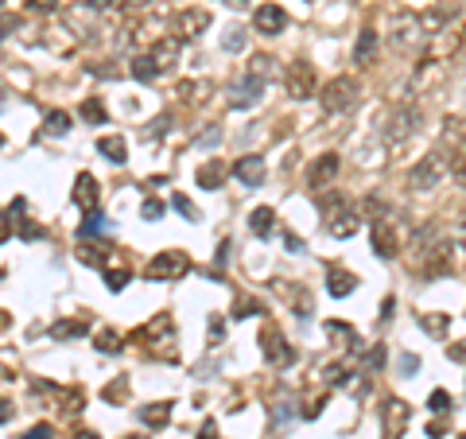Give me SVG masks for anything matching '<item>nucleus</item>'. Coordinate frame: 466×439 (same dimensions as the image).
Returning <instances> with one entry per match:
<instances>
[{
  "label": "nucleus",
  "mask_w": 466,
  "mask_h": 439,
  "mask_svg": "<svg viewBox=\"0 0 466 439\" xmlns=\"http://www.w3.org/2000/svg\"><path fill=\"white\" fill-rule=\"evenodd\" d=\"M447 175H451L447 156H443V152H427V156H420V164L408 171V187L420 191V195H427V191H436Z\"/></svg>",
  "instance_id": "1"
},
{
  "label": "nucleus",
  "mask_w": 466,
  "mask_h": 439,
  "mask_svg": "<svg viewBox=\"0 0 466 439\" xmlns=\"http://www.w3.org/2000/svg\"><path fill=\"white\" fill-rule=\"evenodd\" d=\"M357 98H361V86H357V78H350V74H338V78H330L327 86L319 89L323 113H342V109L357 105Z\"/></svg>",
  "instance_id": "2"
},
{
  "label": "nucleus",
  "mask_w": 466,
  "mask_h": 439,
  "mask_svg": "<svg viewBox=\"0 0 466 439\" xmlns=\"http://www.w3.org/2000/svg\"><path fill=\"white\" fill-rule=\"evenodd\" d=\"M420 128V109L416 105H397L393 113L385 117V128H381V140L388 148H400L412 132Z\"/></svg>",
  "instance_id": "3"
},
{
  "label": "nucleus",
  "mask_w": 466,
  "mask_h": 439,
  "mask_svg": "<svg viewBox=\"0 0 466 439\" xmlns=\"http://www.w3.org/2000/svg\"><path fill=\"white\" fill-rule=\"evenodd\" d=\"M187 268H190V261H187L183 249H163V253H156L148 261L144 276L156 280V284H163V280H179V276H187Z\"/></svg>",
  "instance_id": "4"
},
{
  "label": "nucleus",
  "mask_w": 466,
  "mask_h": 439,
  "mask_svg": "<svg viewBox=\"0 0 466 439\" xmlns=\"http://www.w3.org/2000/svg\"><path fill=\"white\" fill-rule=\"evenodd\" d=\"M420 40H424L420 16H412V12H400V16H393V20H388V43H393L397 51H416Z\"/></svg>",
  "instance_id": "5"
},
{
  "label": "nucleus",
  "mask_w": 466,
  "mask_h": 439,
  "mask_svg": "<svg viewBox=\"0 0 466 439\" xmlns=\"http://www.w3.org/2000/svg\"><path fill=\"white\" fill-rule=\"evenodd\" d=\"M260 354H265V361L276 365V370H288L292 361H296V346H292L276 327H268V331L260 334Z\"/></svg>",
  "instance_id": "6"
},
{
  "label": "nucleus",
  "mask_w": 466,
  "mask_h": 439,
  "mask_svg": "<svg viewBox=\"0 0 466 439\" xmlns=\"http://www.w3.org/2000/svg\"><path fill=\"white\" fill-rule=\"evenodd\" d=\"M260 98H265V78L245 74V78L229 82V105H233V109H253Z\"/></svg>",
  "instance_id": "7"
},
{
  "label": "nucleus",
  "mask_w": 466,
  "mask_h": 439,
  "mask_svg": "<svg viewBox=\"0 0 466 439\" xmlns=\"http://www.w3.org/2000/svg\"><path fill=\"white\" fill-rule=\"evenodd\" d=\"M357 230H361V210H357L354 203L342 206V210H330V214H327V234L338 237V241H342V237H354Z\"/></svg>",
  "instance_id": "8"
},
{
  "label": "nucleus",
  "mask_w": 466,
  "mask_h": 439,
  "mask_svg": "<svg viewBox=\"0 0 466 439\" xmlns=\"http://www.w3.org/2000/svg\"><path fill=\"white\" fill-rule=\"evenodd\" d=\"M288 94H292L296 101H303V98H311V94H319V78H315V67H311V62L299 59L296 67L288 70Z\"/></svg>",
  "instance_id": "9"
},
{
  "label": "nucleus",
  "mask_w": 466,
  "mask_h": 439,
  "mask_svg": "<svg viewBox=\"0 0 466 439\" xmlns=\"http://www.w3.org/2000/svg\"><path fill=\"white\" fill-rule=\"evenodd\" d=\"M253 28H257L260 35H284V28H288V12L280 8V4H260V8L253 12Z\"/></svg>",
  "instance_id": "10"
},
{
  "label": "nucleus",
  "mask_w": 466,
  "mask_h": 439,
  "mask_svg": "<svg viewBox=\"0 0 466 439\" xmlns=\"http://www.w3.org/2000/svg\"><path fill=\"white\" fill-rule=\"evenodd\" d=\"M408 416H412V408H408L400 397H388L385 400V412H381V420H385V439H400V431H404Z\"/></svg>",
  "instance_id": "11"
},
{
  "label": "nucleus",
  "mask_w": 466,
  "mask_h": 439,
  "mask_svg": "<svg viewBox=\"0 0 466 439\" xmlns=\"http://www.w3.org/2000/svg\"><path fill=\"white\" fill-rule=\"evenodd\" d=\"M369 237H373V253H377L381 261H393V257H397V234L388 230L385 218H373V225H369Z\"/></svg>",
  "instance_id": "12"
},
{
  "label": "nucleus",
  "mask_w": 466,
  "mask_h": 439,
  "mask_svg": "<svg viewBox=\"0 0 466 439\" xmlns=\"http://www.w3.org/2000/svg\"><path fill=\"white\" fill-rule=\"evenodd\" d=\"M175 28L183 31V40H199L202 31L210 28V12L206 8H183L175 16Z\"/></svg>",
  "instance_id": "13"
},
{
  "label": "nucleus",
  "mask_w": 466,
  "mask_h": 439,
  "mask_svg": "<svg viewBox=\"0 0 466 439\" xmlns=\"http://www.w3.org/2000/svg\"><path fill=\"white\" fill-rule=\"evenodd\" d=\"M268 175V167H265V156H241L238 164H233V179H241L245 187H260Z\"/></svg>",
  "instance_id": "14"
},
{
  "label": "nucleus",
  "mask_w": 466,
  "mask_h": 439,
  "mask_svg": "<svg viewBox=\"0 0 466 439\" xmlns=\"http://www.w3.org/2000/svg\"><path fill=\"white\" fill-rule=\"evenodd\" d=\"M334 175H338V156H334V152H327V156H319L315 164H311V171H307V187L323 191L327 183H334Z\"/></svg>",
  "instance_id": "15"
},
{
  "label": "nucleus",
  "mask_w": 466,
  "mask_h": 439,
  "mask_svg": "<svg viewBox=\"0 0 466 439\" xmlns=\"http://www.w3.org/2000/svg\"><path fill=\"white\" fill-rule=\"evenodd\" d=\"M98 198H101V187H98V179L89 175V171H82L78 179H74V203L82 206V210H98Z\"/></svg>",
  "instance_id": "16"
},
{
  "label": "nucleus",
  "mask_w": 466,
  "mask_h": 439,
  "mask_svg": "<svg viewBox=\"0 0 466 439\" xmlns=\"http://www.w3.org/2000/svg\"><path fill=\"white\" fill-rule=\"evenodd\" d=\"M327 292L334 295V300H346L350 292H357V276L346 273V268H338V264H330L327 268Z\"/></svg>",
  "instance_id": "17"
},
{
  "label": "nucleus",
  "mask_w": 466,
  "mask_h": 439,
  "mask_svg": "<svg viewBox=\"0 0 466 439\" xmlns=\"http://www.w3.org/2000/svg\"><path fill=\"white\" fill-rule=\"evenodd\" d=\"M377 47H381V40H377V31H373V28L357 31V43H354V62H357V67H369V62L377 59Z\"/></svg>",
  "instance_id": "18"
},
{
  "label": "nucleus",
  "mask_w": 466,
  "mask_h": 439,
  "mask_svg": "<svg viewBox=\"0 0 466 439\" xmlns=\"http://www.w3.org/2000/svg\"><path fill=\"white\" fill-rule=\"evenodd\" d=\"M179 47H183V43H179V40H171V35H168V40H159L156 47L148 51L159 74H163V70H171V67H175V59H179Z\"/></svg>",
  "instance_id": "19"
},
{
  "label": "nucleus",
  "mask_w": 466,
  "mask_h": 439,
  "mask_svg": "<svg viewBox=\"0 0 466 439\" xmlns=\"http://www.w3.org/2000/svg\"><path fill=\"white\" fill-rule=\"evenodd\" d=\"M98 152H101L105 160H109L113 167H120L125 160H129V144H125V137H117V132L101 137V140H98Z\"/></svg>",
  "instance_id": "20"
},
{
  "label": "nucleus",
  "mask_w": 466,
  "mask_h": 439,
  "mask_svg": "<svg viewBox=\"0 0 466 439\" xmlns=\"http://www.w3.org/2000/svg\"><path fill=\"white\" fill-rule=\"evenodd\" d=\"M226 175H229V167L222 164V160H210V164L199 167V187L202 191H218V187L226 183Z\"/></svg>",
  "instance_id": "21"
},
{
  "label": "nucleus",
  "mask_w": 466,
  "mask_h": 439,
  "mask_svg": "<svg viewBox=\"0 0 466 439\" xmlns=\"http://www.w3.org/2000/svg\"><path fill=\"white\" fill-rule=\"evenodd\" d=\"M140 424H144V428H163V424H171V404L168 400L144 404V408H140Z\"/></svg>",
  "instance_id": "22"
},
{
  "label": "nucleus",
  "mask_w": 466,
  "mask_h": 439,
  "mask_svg": "<svg viewBox=\"0 0 466 439\" xmlns=\"http://www.w3.org/2000/svg\"><path fill=\"white\" fill-rule=\"evenodd\" d=\"M86 331H89L86 319H59L55 327H51V338H55V342H70V338H82Z\"/></svg>",
  "instance_id": "23"
},
{
  "label": "nucleus",
  "mask_w": 466,
  "mask_h": 439,
  "mask_svg": "<svg viewBox=\"0 0 466 439\" xmlns=\"http://www.w3.org/2000/svg\"><path fill=\"white\" fill-rule=\"evenodd\" d=\"M249 230H253L257 237H268L272 230H276V210H272V206H257V210L249 214Z\"/></svg>",
  "instance_id": "24"
},
{
  "label": "nucleus",
  "mask_w": 466,
  "mask_h": 439,
  "mask_svg": "<svg viewBox=\"0 0 466 439\" xmlns=\"http://www.w3.org/2000/svg\"><path fill=\"white\" fill-rule=\"evenodd\" d=\"M70 125H74V117H70L66 109H51V113H47V121H43V128H47L51 137H66V132H70Z\"/></svg>",
  "instance_id": "25"
},
{
  "label": "nucleus",
  "mask_w": 466,
  "mask_h": 439,
  "mask_svg": "<svg viewBox=\"0 0 466 439\" xmlns=\"http://www.w3.org/2000/svg\"><path fill=\"white\" fill-rule=\"evenodd\" d=\"M249 74L268 82L272 74H276V59H272V55H253V62H249Z\"/></svg>",
  "instance_id": "26"
},
{
  "label": "nucleus",
  "mask_w": 466,
  "mask_h": 439,
  "mask_svg": "<svg viewBox=\"0 0 466 439\" xmlns=\"http://www.w3.org/2000/svg\"><path fill=\"white\" fill-rule=\"evenodd\" d=\"M416 322L424 327L427 334H436V338H443L447 334V315H431V311H420L416 315Z\"/></svg>",
  "instance_id": "27"
},
{
  "label": "nucleus",
  "mask_w": 466,
  "mask_h": 439,
  "mask_svg": "<svg viewBox=\"0 0 466 439\" xmlns=\"http://www.w3.org/2000/svg\"><path fill=\"white\" fill-rule=\"evenodd\" d=\"M156 74L159 70H156V62H152V55H136V59H132V78L136 82H152Z\"/></svg>",
  "instance_id": "28"
},
{
  "label": "nucleus",
  "mask_w": 466,
  "mask_h": 439,
  "mask_svg": "<svg viewBox=\"0 0 466 439\" xmlns=\"http://www.w3.org/2000/svg\"><path fill=\"white\" fill-rule=\"evenodd\" d=\"M78 113L89 121V125H105V105H101V98H86Z\"/></svg>",
  "instance_id": "29"
},
{
  "label": "nucleus",
  "mask_w": 466,
  "mask_h": 439,
  "mask_svg": "<svg viewBox=\"0 0 466 439\" xmlns=\"http://www.w3.org/2000/svg\"><path fill=\"white\" fill-rule=\"evenodd\" d=\"M101 230H109V222L98 214V210H89L86 214V222L78 225V237H93V234H101Z\"/></svg>",
  "instance_id": "30"
},
{
  "label": "nucleus",
  "mask_w": 466,
  "mask_h": 439,
  "mask_svg": "<svg viewBox=\"0 0 466 439\" xmlns=\"http://www.w3.org/2000/svg\"><path fill=\"white\" fill-rule=\"evenodd\" d=\"M222 51H229V55L245 51V28H229L226 35H222Z\"/></svg>",
  "instance_id": "31"
},
{
  "label": "nucleus",
  "mask_w": 466,
  "mask_h": 439,
  "mask_svg": "<svg viewBox=\"0 0 466 439\" xmlns=\"http://www.w3.org/2000/svg\"><path fill=\"white\" fill-rule=\"evenodd\" d=\"M129 280H132L129 268H113V273L105 268V288H109V292H125V288H129Z\"/></svg>",
  "instance_id": "32"
},
{
  "label": "nucleus",
  "mask_w": 466,
  "mask_h": 439,
  "mask_svg": "<svg viewBox=\"0 0 466 439\" xmlns=\"http://www.w3.org/2000/svg\"><path fill=\"white\" fill-rule=\"evenodd\" d=\"M93 346H98L101 354H117V350H120V334H117V331H101Z\"/></svg>",
  "instance_id": "33"
},
{
  "label": "nucleus",
  "mask_w": 466,
  "mask_h": 439,
  "mask_svg": "<svg viewBox=\"0 0 466 439\" xmlns=\"http://www.w3.org/2000/svg\"><path fill=\"white\" fill-rule=\"evenodd\" d=\"M171 206H175V210L187 218V222H199V210H195V203H190L187 195H171Z\"/></svg>",
  "instance_id": "34"
},
{
  "label": "nucleus",
  "mask_w": 466,
  "mask_h": 439,
  "mask_svg": "<svg viewBox=\"0 0 466 439\" xmlns=\"http://www.w3.org/2000/svg\"><path fill=\"white\" fill-rule=\"evenodd\" d=\"M451 404H455V400H451V393H447V389H436L431 397H427V408H431V412H451Z\"/></svg>",
  "instance_id": "35"
},
{
  "label": "nucleus",
  "mask_w": 466,
  "mask_h": 439,
  "mask_svg": "<svg viewBox=\"0 0 466 439\" xmlns=\"http://www.w3.org/2000/svg\"><path fill=\"white\" fill-rule=\"evenodd\" d=\"M327 334H334L342 346L346 342H357V334H354V327H346V322H327Z\"/></svg>",
  "instance_id": "36"
},
{
  "label": "nucleus",
  "mask_w": 466,
  "mask_h": 439,
  "mask_svg": "<svg viewBox=\"0 0 466 439\" xmlns=\"http://www.w3.org/2000/svg\"><path fill=\"white\" fill-rule=\"evenodd\" d=\"M195 144H199V148H218L222 144V128L210 125L206 132H199V137H195Z\"/></svg>",
  "instance_id": "37"
},
{
  "label": "nucleus",
  "mask_w": 466,
  "mask_h": 439,
  "mask_svg": "<svg viewBox=\"0 0 466 439\" xmlns=\"http://www.w3.org/2000/svg\"><path fill=\"white\" fill-rule=\"evenodd\" d=\"M272 416H276L280 424H284V420H292V416H296V404H292L288 397H280L276 404H272Z\"/></svg>",
  "instance_id": "38"
},
{
  "label": "nucleus",
  "mask_w": 466,
  "mask_h": 439,
  "mask_svg": "<svg viewBox=\"0 0 466 439\" xmlns=\"http://www.w3.org/2000/svg\"><path fill=\"white\" fill-rule=\"evenodd\" d=\"M381 365H385V346H373V350L366 354V370H369V373H377Z\"/></svg>",
  "instance_id": "39"
},
{
  "label": "nucleus",
  "mask_w": 466,
  "mask_h": 439,
  "mask_svg": "<svg viewBox=\"0 0 466 439\" xmlns=\"http://www.w3.org/2000/svg\"><path fill=\"white\" fill-rule=\"evenodd\" d=\"M397 370H400V377H412V373L420 370V358H416V354H400V365H397Z\"/></svg>",
  "instance_id": "40"
},
{
  "label": "nucleus",
  "mask_w": 466,
  "mask_h": 439,
  "mask_svg": "<svg viewBox=\"0 0 466 439\" xmlns=\"http://www.w3.org/2000/svg\"><path fill=\"white\" fill-rule=\"evenodd\" d=\"M140 214L148 218V222H159V214H163V203H159V198H148V203L140 206Z\"/></svg>",
  "instance_id": "41"
},
{
  "label": "nucleus",
  "mask_w": 466,
  "mask_h": 439,
  "mask_svg": "<svg viewBox=\"0 0 466 439\" xmlns=\"http://www.w3.org/2000/svg\"><path fill=\"white\" fill-rule=\"evenodd\" d=\"M260 311V303L257 300H241L238 303V311H233V319H249V315H257Z\"/></svg>",
  "instance_id": "42"
},
{
  "label": "nucleus",
  "mask_w": 466,
  "mask_h": 439,
  "mask_svg": "<svg viewBox=\"0 0 466 439\" xmlns=\"http://www.w3.org/2000/svg\"><path fill=\"white\" fill-rule=\"evenodd\" d=\"M323 381H327V385H342V381H346V370H342V365H327V370H323Z\"/></svg>",
  "instance_id": "43"
},
{
  "label": "nucleus",
  "mask_w": 466,
  "mask_h": 439,
  "mask_svg": "<svg viewBox=\"0 0 466 439\" xmlns=\"http://www.w3.org/2000/svg\"><path fill=\"white\" fill-rule=\"evenodd\" d=\"M284 245H288V253H307V241H303L299 234H288V237H284Z\"/></svg>",
  "instance_id": "44"
},
{
  "label": "nucleus",
  "mask_w": 466,
  "mask_h": 439,
  "mask_svg": "<svg viewBox=\"0 0 466 439\" xmlns=\"http://www.w3.org/2000/svg\"><path fill=\"white\" fill-rule=\"evenodd\" d=\"M451 241H455L458 249H463V253H466V218H463V222L455 225V234H451Z\"/></svg>",
  "instance_id": "45"
},
{
  "label": "nucleus",
  "mask_w": 466,
  "mask_h": 439,
  "mask_svg": "<svg viewBox=\"0 0 466 439\" xmlns=\"http://www.w3.org/2000/svg\"><path fill=\"white\" fill-rule=\"evenodd\" d=\"M16 439H51V428H47V424H35L28 436H16Z\"/></svg>",
  "instance_id": "46"
},
{
  "label": "nucleus",
  "mask_w": 466,
  "mask_h": 439,
  "mask_svg": "<svg viewBox=\"0 0 466 439\" xmlns=\"http://www.w3.org/2000/svg\"><path fill=\"white\" fill-rule=\"evenodd\" d=\"M28 241H35V237H43V225H35V222H24V230H20Z\"/></svg>",
  "instance_id": "47"
},
{
  "label": "nucleus",
  "mask_w": 466,
  "mask_h": 439,
  "mask_svg": "<svg viewBox=\"0 0 466 439\" xmlns=\"http://www.w3.org/2000/svg\"><path fill=\"white\" fill-rule=\"evenodd\" d=\"M199 439H218V424H214V420H206V424L199 428Z\"/></svg>",
  "instance_id": "48"
},
{
  "label": "nucleus",
  "mask_w": 466,
  "mask_h": 439,
  "mask_svg": "<svg viewBox=\"0 0 466 439\" xmlns=\"http://www.w3.org/2000/svg\"><path fill=\"white\" fill-rule=\"evenodd\" d=\"M28 4L35 12H55V8H59V0H28Z\"/></svg>",
  "instance_id": "49"
},
{
  "label": "nucleus",
  "mask_w": 466,
  "mask_h": 439,
  "mask_svg": "<svg viewBox=\"0 0 466 439\" xmlns=\"http://www.w3.org/2000/svg\"><path fill=\"white\" fill-rule=\"evenodd\" d=\"M117 4H120V0H89V8H93V12H113Z\"/></svg>",
  "instance_id": "50"
},
{
  "label": "nucleus",
  "mask_w": 466,
  "mask_h": 439,
  "mask_svg": "<svg viewBox=\"0 0 466 439\" xmlns=\"http://www.w3.org/2000/svg\"><path fill=\"white\" fill-rule=\"evenodd\" d=\"M447 358L451 361H466V346L458 342V346H447Z\"/></svg>",
  "instance_id": "51"
},
{
  "label": "nucleus",
  "mask_w": 466,
  "mask_h": 439,
  "mask_svg": "<svg viewBox=\"0 0 466 439\" xmlns=\"http://www.w3.org/2000/svg\"><path fill=\"white\" fill-rule=\"evenodd\" d=\"M12 420V400H0V424H8Z\"/></svg>",
  "instance_id": "52"
},
{
  "label": "nucleus",
  "mask_w": 466,
  "mask_h": 439,
  "mask_svg": "<svg viewBox=\"0 0 466 439\" xmlns=\"http://www.w3.org/2000/svg\"><path fill=\"white\" fill-rule=\"evenodd\" d=\"M12 28H16V20H12V16H0V40H4Z\"/></svg>",
  "instance_id": "53"
},
{
  "label": "nucleus",
  "mask_w": 466,
  "mask_h": 439,
  "mask_svg": "<svg viewBox=\"0 0 466 439\" xmlns=\"http://www.w3.org/2000/svg\"><path fill=\"white\" fill-rule=\"evenodd\" d=\"M229 249H233V241H222V245H218V264L229 261Z\"/></svg>",
  "instance_id": "54"
},
{
  "label": "nucleus",
  "mask_w": 466,
  "mask_h": 439,
  "mask_svg": "<svg viewBox=\"0 0 466 439\" xmlns=\"http://www.w3.org/2000/svg\"><path fill=\"white\" fill-rule=\"evenodd\" d=\"M210 338H214V346L222 342V319H214V322H210Z\"/></svg>",
  "instance_id": "55"
},
{
  "label": "nucleus",
  "mask_w": 466,
  "mask_h": 439,
  "mask_svg": "<svg viewBox=\"0 0 466 439\" xmlns=\"http://www.w3.org/2000/svg\"><path fill=\"white\" fill-rule=\"evenodd\" d=\"M393 307H397V303H393V295H388V300L381 303V319H393Z\"/></svg>",
  "instance_id": "56"
},
{
  "label": "nucleus",
  "mask_w": 466,
  "mask_h": 439,
  "mask_svg": "<svg viewBox=\"0 0 466 439\" xmlns=\"http://www.w3.org/2000/svg\"><path fill=\"white\" fill-rule=\"evenodd\" d=\"M222 4H226V8H238V12L249 8V0H222Z\"/></svg>",
  "instance_id": "57"
},
{
  "label": "nucleus",
  "mask_w": 466,
  "mask_h": 439,
  "mask_svg": "<svg viewBox=\"0 0 466 439\" xmlns=\"http://www.w3.org/2000/svg\"><path fill=\"white\" fill-rule=\"evenodd\" d=\"M78 439H98V431H78Z\"/></svg>",
  "instance_id": "58"
},
{
  "label": "nucleus",
  "mask_w": 466,
  "mask_h": 439,
  "mask_svg": "<svg viewBox=\"0 0 466 439\" xmlns=\"http://www.w3.org/2000/svg\"><path fill=\"white\" fill-rule=\"evenodd\" d=\"M8 234H12L8 225H0V241H8Z\"/></svg>",
  "instance_id": "59"
},
{
  "label": "nucleus",
  "mask_w": 466,
  "mask_h": 439,
  "mask_svg": "<svg viewBox=\"0 0 466 439\" xmlns=\"http://www.w3.org/2000/svg\"><path fill=\"white\" fill-rule=\"evenodd\" d=\"M129 4H136V8H144V4H152V0H129Z\"/></svg>",
  "instance_id": "60"
},
{
  "label": "nucleus",
  "mask_w": 466,
  "mask_h": 439,
  "mask_svg": "<svg viewBox=\"0 0 466 439\" xmlns=\"http://www.w3.org/2000/svg\"><path fill=\"white\" fill-rule=\"evenodd\" d=\"M125 439H148V436H125Z\"/></svg>",
  "instance_id": "61"
},
{
  "label": "nucleus",
  "mask_w": 466,
  "mask_h": 439,
  "mask_svg": "<svg viewBox=\"0 0 466 439\" xmlns=\"http://www.w3.org/2000/svg\"><path fill=\"white\" fill-rule=\"evenodd\" d=\"M0 148H4V137H0Z\"/></svg>",
  "instance_id": "62"
},
{
  "label": "nucleus",
  "mask_w": 466,
  "mask_h": 439,
  "mask_svg": "<svg viewBox=\"0 0 466 439\" xmlns=\"http://www.w3.org/2000/svg\"><path fill=\"white\" fill-rule=\"evenodd\" d=\"M458 439H466V436H458Z\"/></svg>",
  "instance_id": "63"
},
{
  "label": "nucleus",
  "mask_w": 466,
  "mask_h": 439,
  "mask_svg": "<svg viewBox=\"0 0 466 439\" xmlns=\"http://www.w3.org/2000/svg\"><path fill=\"white\" fill-rule=\"evenodd\" d=\"M0 4H4V0H0Z\"/></svg>",
  "instance_id": "64"
}]
</instances>
